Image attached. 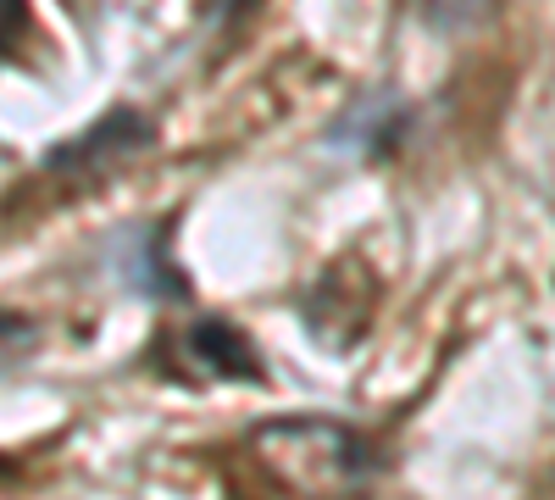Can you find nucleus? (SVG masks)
I'll return each mask as SVG.
<instances>
[{
	"label": "nucleus",
	"mask_w": 555,
	"mask_h": 500,
	"mask_svg": "<svg viewBox=\"0 0 555 500\" xmlns=\"http://www.w3.org/2000/svg\"><path fill=\"white\" fill-rule=\"evenodd\" d=\"M267 478L295 500H350L366 484V445L328 418H278L250 434Z\"/></svg>",
	"instance_id": "obj_1"
},
{
	"label": "nucleus",
	"mask_w": 555,
	"mask_h": 500,
	"mask_svg": "<svg viewBox=\"0 0 555 500\" xmlns=\"http://www.w3.org/2000/svg\"><path fill=\"white\" fill-rule=\"evenodd\" d=\"M39 350V323L23 311H7L0 306V373H12L17 361H28Z\"/></svg>",
	"instance_id": "obj_2"
},
{
	"label": "nucleus",
	"mask_w": 555,
	"mask_h": 500,
	"mask_svg": "<svg viewBox=\"0 0 555 500\" xmlns=\"http://www.w3.org/2000/svg\"><path fill=\"white\" fill-rule=\"evenodd\" d=\"M483 7H489V0H428V12H434L439 23H473Z\"/></svg>",
	"instance_id": "obj_3"
},
{
	"label": "nucleus",
	"mask_w": 555,
	"mask_h": 500,
	"mask_svg": "<svg viewBox=\"0 0 555 500\" xmlns=\"http://www.w3.org/2000/svg\"><path fill=\"white\" fill-rule=\"evenodd\" d=\"M28 23V0H0V44H12Z\"/></svg>",
	"instance_id": "obj_4"
}]
</instances>
